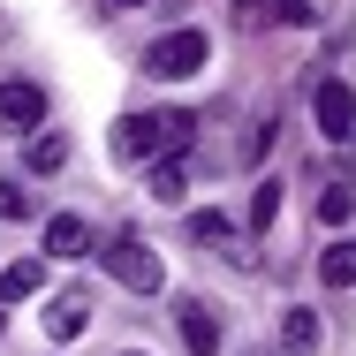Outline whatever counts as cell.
Wrapping results in <instances>:
<instances>
[{
  "label": "cell",
  "instance_id": "cell-1",
  "mask_svg": "<svg viewBox=\"0 0 356 356\" xmlns=\"http://www.w3.org/2000/svg\"><path fill=\"white\" fill-rule=\"evenodd\" d=\"M197 137V114H129L122 129H114V152L122 159H167V152H182V144Z\"/></svg>",
  "mask_w": 356,
  "mask_h": 356
},
{
  "label": "cell",
  "instance_id": "cell-2",
  "mask_svg": "<svg viewBox=\"0 0 356 356\" xmlns=\"http://www.w3.org/2000/svg\"><path fill=\"white\" fill-rule=\"evenodd\" d=\"M106 273L122 288H137V296H152V288L167 281V273H159V250L137 243V235H114V243H106Z\"/></svg>",
  "mask_w": 356,
  "mask_h": 356
},
{
  "label": "cell",
  "instance_id": "cell-3",
  "mask_svg": "<svg viewBox=\"0 0 356 356\" xmlns=\"http://www.w3.org/2000/svg\"><path fill=\"white\" fill-rule=\"evenodd\" d=\"M144 69L167 76V83H175V76H197L205 69V31H167V38H152V46H144Z\"/></svg>",
  "mask_w": 356,
  "mask_h": 356
},
{
  "label": "cell",
  "instance_id": "cell-4",
  "mask_svg": "<svg viewBox=\"0 0 356 356\" xmlns=\"http://www.w3.org/2000/svg\"><path fill=\"white\" fill-rule=\"evenodd\" d=\"M46 122V91L38 83H0V129L8 137H38Z\"/></svg>",
  "mask_w": 356,
  "mask_h": 356
},
{
  "label": "cell",
  "instance_id": "cell-5",
  "mask_svg": "<svg viewBox=\"0 0 356 356\" xmlns=\"http://www.w3.org/2000/svg\"><path fill=\"white\" fill-rule=\"evenodd\" d=\"M311 114H318V129H326L334 144L356 137V91H349V83H334V76H326V83H318V99H311Z\"/></svg>",
  "mask_w": 356,
  "mask_h": 356
},
{
  "label": "cell",
  "instance_id": "cell-6",
  "mask_svg": "<svg viewBox=\"0 0 356 356\" xmlns=\"http://www.w3.org/2000/svg\"><path fill=\"white\" fill-rule=\"evenodd\" d=\"M83 326H91V303L83 296H54L46 303V341H76Z\"/></svg>",
  "mask_w": 356,
  "mask_h": 356
},
{
  "label": "cell",
  "instance_id": "cell-7",
  "mask_svg": "<svg viewBox=\"0 0 356 356\" xmlns=\"http://www.w3.org/2000/svg\"><path fill=\"white\" fill-rule=\"evenodd\" d=\"M46 250H54V258H83V250H91L83 213H54V220H46Z\"/></svg>",
  "mask_w": 356,
  "mask_h": 356
},
{
  "label": "cell",
  "instance_id": "cell-8",
  "mask_svg": "<svg viewBox=\"0 0 356 356\" xmlns=\"http://www.w3.org/2000/svg\"><path fill=\"white\" fill-rule=\"evenodd\" d=\"M144 182H152V197H159V205H182V197H190V167H182V152L152 159V175H144Z\"/></svg>",
  "mask_w": 356,
  "mask_h": 356
},
{
  "label": "cell",
  "instance_id": "cell-9",
  "mask_svg": "<svg viewBox=\"0 0 356 356\" xmlns=\"http://www.w3.org/2000/svg\"><path fill=\"white\" fill-rule=\"evenodd\" d=\"M182 341H190V356H213L220 349V318L205 311V303H182Z\"/></svg>",
  "mask_w": 356,
  "mask_h": 356
},
{
  "label": "cell",
  "instance_id": "cell-10",
  "mask_svg": "<svg viewBox=\"0 0 356 356\" xmlns=\"http://www.w3.org/2000/svg\"><path fill=\"white\" fill-rule=\"evenodd\" d=\"M61 167H69V137L61 129H38L31 137V175H61Z\"/></svg>",
  "mask_w": 356,
  "mask_h": 356
},
{
  "label": "cell",
  "instance_id": "cell-11",
  "mask_svg": "<svg viewBox=\"0 0 356 356\" xmlns=\"http://www.w3.org/2000/svg\"><path fill=\"white\" fill-rule=\"evenodd\" d=\"M318 281H326V288H356V243H326Z\"/></svg>",
  "mask_w": 356,
  "mask_h": 356
},
{
  "label": "cell",
  "instance_id": "cell-12",
  "mask_svg": "<svg viewBox=\"0 0 356 356\" xmlns=\"http://www.w3.org/2000/svg\"><path fill=\"white\" fill-rule=\"evenodd\" d=\"M38 288H46V266H38V258H15V266L0 273V296H38Z\"/></svg>",
  "mask_w": 356,
  "mask_h": 356
},
{
  "label": "cell",
  "instance_id": "cell-13",
  "mask_svg": "<svg viewBox=\"0 0 356 356\" xmlns=\"http://www.w3.org/2000/svg\"><path fill=\"white\" fill-rule=\"evenodd\" d=\"M349 213H356V182H326V190H318V220H326V227H341Z\"/></svg>",
  "mask_w": 356,
  "mask_h": 356
},
{
  "label": "cell",
  "instance_id": "cell-14",
  "mask_svg": "<svg viewBox=\"0 0 356 356\" xmlns=\"http://www.w3.org/2000/svg\"><path fill=\"white\" fill-rule=\"evenodd\" d=\"M281 341H288L296 356H303V349H318V318H311V311H288V318H281Z\"/></svg>",
  "mask_w": 356,
  "mask_h": 356
},
{
  "label": "cell",
  "instance_id": "cell-15",
  "mask_svg": "<svg viewBox=\"0 0 356 356\" xmlns=\"http://www.w3.org/2000/svg\"><path fill=\"white\" fill-rule=\"evenodd\" d=\"M227 227H235L227 213H190V243H205V250H220V243H227Z\"/></svg>",
  "mask_w": 356,
  "mask_h": 356
},
{
  "label": "cell",
  "instance_id": "cell-16",
  "mask_svg": "<svg viewBox=\"0 0 356 356\" xmlns=\"http://www.w3.org/2000/svg\"><path fill=\"white\" fill-rule=\"evenodd\" d=\"M273 213H281V182H258V197H250V227L266 235V227H273Z\"/></svg>",
  "mask_w": 356,
  "mask_h": 356
},
{
  "label": "cell",
  "instance_id": "cell-17",
  "mask_svg": "<svg viewBox=\"0 0 356 356\" xmlns=\"http://www.w3.org/2000/svg\"><path fill=\"white\" fill-rule=\"evenodd\" d=\"M326 15H334V0H281V23H303V31L326 23Z\"/></svg>",
  "mask_w": 356,
  "mask_h": 356
},
{
  "label": "cell",
  "instance_id": "cell-18",
  "mask_svg": "<svg viewBox=\"0 0 356 356\" xmlns=\"http://www.w3.org/2000/svg\"><path fill=\"white\" fill-rule=\"evenodd\" d=\"M31 213V197H23V182H0V220H23Z\"/></svg>",
  "mask_w": 356,
  "mask_h": 356
},
{
  "label": "cell",
  "instance_id": "cell-19",
  "mask_svg": "<svg viewBox=\"0 0 356 356\" xmlns=\"http://www.w3.org/2000/svg\"><path fill=\"white\" fill-rule=\"evenodd\" d=\"M114 8H144V0H114Z\"/></svg>",
  "mask_w": 356,
  "mask_h": 356
},
{
  "label": "cell",
  "instance_id": "cell-20",
  "mask_svg": "<svg viewBox=\"0 0 356 356\" xmlns=\"http://www.w3.org/2000/svg\"><path fill=\"white\" fill-rule=\"evenodd\" d=\"M0 326H8V318H0Z\"/></svg>",
  "mask_w": 356,
  "mask_h": 356
}]
</instances>
